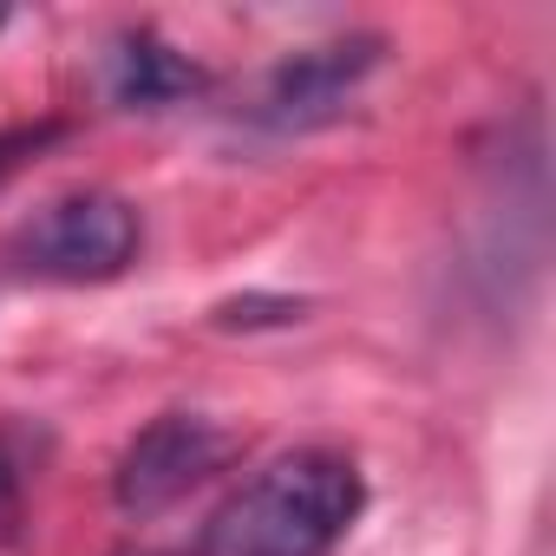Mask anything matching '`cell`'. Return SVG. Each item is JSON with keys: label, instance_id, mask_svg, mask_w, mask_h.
Here are the masks:
<instances>
[{"label": "cell", "instance_id": "obj_1", "mask_svg": "<svg viewBox=\"0 0 556 556\" xmlns=\"http://www.w3.org/2000/svg\"><path fill=\"white\" fill-rule=\"evenodd\" d=\"M367 504V478L348 452L302 445L242 478L203 523L197 556H334Z\"/></svg>", "mask_w": 556, "mask_h": 556}, {"label": "cell", "instance_id": "obj_2", "mask_svg": "<svg viewBox=\"0 0 556 556\" xmlns=\"http://www.w3.org/2000/svg\"><path fill=\"white\" fill-rule=\"evenodd\" d=\"M144 249V223L118 190H66L14 229V262L40 282H112Z\"/></svg>", "mask_w": 556, "mask_h": 556}, {"label": "cell", "instance_id": "obj_6", "mask_svg": "<svg viewBox=\"0 0 556 556\" xmlns=\"http://www.w3.org/2000/svg\"><path fill=\"white\" fill-rule=\"evenodd\" d=\"M34 471H40V439L21 432V426H0V536L21 523V504H27Z\"/></svg>", "mask_w": 556, "mask_h": 556}, {"label": "cell", "instance_id": "obj_5", "mask_svg": "<svg viewBox=\"0 0 556 556\" xmlns=\"http://www.w3.org/2000/svg\"><path fill=\"white\" fill-rule=\"evenodd\" d=\"M105 92H112V105H125V112H164V105L203 92V66H197L190 53H177L170 40H157L151 27H131V34L112 40Z\"/></svg>", "mask_w": 556, "mask_h": 556}, {"label": "cell", "instance_id": "obj_4", "mask_svg": "<svg viewBox=\"0 0 556 556\" xmlns=\"http://www.w3.org/2000/svg\"><path fill=\"white\" fill-rule=\"evenodd\" d=\"M380 60H387V40H380V34H348V40L302 47V53H289V60H275V73L262 79L255 118L275 125V131L321 125V118H334V112L367 86V73H374Z\"/></svg>", "mask_w": 556, "mask_h": 556}, {"label": "cell", "instance_id": "obj_3", "mask_svg": "<svg viewBox=\"0 0 556 556\" xmlns=\"http://www.w3.org/2000/svg\"><path fill=\"white\" fill-rule=\"evenodd\" d=\"M236 458V439L210 413H157L112 465V504L125 517H157L190 497L210 471Z\"/></svg>", "mask_w": 556, "mask_h": 556}]
</instances>
